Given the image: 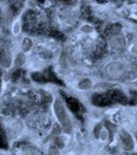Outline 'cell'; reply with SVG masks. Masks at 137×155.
<instances>
[{
	"instance_id": "obj_1",
	"label": "cell",
	"mask_w": 137,
	"mask_h": 155,
	"mask_svg": "<svg viewBox=\"0 0 137 155\" xmlns=\"http://www.w3.org/2000/svg\"><path fill=\"white\" fill-rule=\"evenodd\" d=\"M54 110H55V114H56L57 118H58L59 122L61 123L62 127H63V130L66 134H70L72 130V123L71 120L69 118L68 114L66 112V109L64 107L63 102L61 99H57L54 104Z\"/></svg>"
},
{
	"instance_id": "obj_2",
	"label": "cell",
	"mask_w": 137,
	"mask_h": 155,
	"mask_svg": "<svg viewBox=\"0 0 137 155\" xmlns=\"http://www.w3.org/2000/svg\"><path fill=\"white\" fill-rule=\"evenodd\" d=\"M106 71H107V74L111 79L116 80L121 79L125 74V67L119 61L110 62L107 65V67H106Z\"/></svg>"
},
{
	"instance_id": "obj_3",
	"label": "cell",
	"mask_w": 137,
	"mask_h": 155,
	"mask_svg": "<svg viewBox=\"0 0 137 155\" xmlns=\"http://www.w3.org/2000/svg\"><path fill=\"white\" fill-rule=\"evenodd\" d=\"M125 38L121 34H114L109 39V46L113 50H122L125 47Z\"/></svg>"
},
{
	"instance_id": "obj_4",
	"label": "cell",
	"mask_w": 137,
	"mask_h": 155,
	"mask_svg": "<svg viewBox=\"0 0 137 155\" xmlns=\"http://www.w3.org/2000/svg\"><path fill=\"white\" fill-rule=\"evenodd\" d=\"M119 137H121L122 145L124 146V148L127 150H132L134 148V141H133V139H132L131 134H129L128 131L122 130Z\"/></svg>"
},
{
	"instance_id": "obj_5",
	"label": "cell",
	"mask_w": 137,
	"mask_h": 155,
	"mask_svg": "<svg viewBox=\"0 0 137 155\" xmlns=\"http://www.w3.org/2000/svg\"><path fill=\"white\" fill-rule=\"evenodd\" d=\"M67 106H68L69 109L71 110L73 113L78 114L79 112V109H81V106H79V104L78 102V101L74 98H67Z\"/></svg>"
},
{
	"instance_id": "obj_6",
	"label": "cell",
	"mask_w": 137,
	"mask_h": 155,
	"mask_svg": "<svg viewBox=\"0 0 137 155\" xmlns=\"http://www.w3.org/2000/svg\"><path fill=\"white\" fill-rule=\"evenodd\" d=\"M92 87V81L90 79H83L78 83V88L81 90H88Z\"/></svg>"
},
{
	"instance_id": "obj_7",
	"label": "cell",
	"mask_w": 137,
	"mask_h": 155,
	"mask_svg": "<svg viewBox=\"0 0 137 155\" xmlns=\"http://www.w3.org/2000/svg\"><path fill=\"white\" fill-rule=\"evenodd\" d=\"M11 56L7 55V54L2 55L1 58H0V63H1V65L4 66V67H9V65H11Z\"/></svg>"
},
{
	"instance_id": "obj_8",
	"label": "cell",
	"mask_w": 137,
	"mask_h": 155,
	"mask_svg": "<svg viewBox=\"0 0 137 155\" xmlns=\"http://www.w3.org/2000/svg\"><path fill=\"white\" fill-rule=\"evenodd\" d=\"M11 132L14 134H19V132L22 130V123L20 121L14 122V123H12V125L11 126Z\"/></svg>"
},
{
	"instance_id": "obj_9",
	"label": "cell",
	"mask_w": 137,
	"mask_h": 155,
	"mask_svg": "<svg viewBox=\"0 0 137 155\" xmlns=\"http://www.w3.org/2000/svg\"><path fill=\"white\" fill-rule=\"evenodd\" d=\"M25 62V57L23 54H19L18 56H17L16 58V61H14V64H16L17 66H22L24 64Z\"/></svg>"
},
{
	"instance_id": "obj_10",
	"label": "cell",
	"mask_w": 137,
	"mask_h": 155,
	"mask_svg": "<svg viewBox=\"0 0 137 155\" xmlns=\"http://www.w3.org/2000/svg\"><path fill=\"white\" fill-rule=\"evenodd\" d=\"M55 145L57 146V148L59 149H63L64 146H65V143H64L63 139L60 137H57L56 139H55Z\"/></svg>"
},
{
	"instance_id": "obj_11",
	"label": "cell",
	"mask_w": 137,
	"mask_h": 155,
	"mask_svg": "<svg viewBox=\"0 0 137 155\" xmlns=\"http://www.w3.org/2000/svg\"><path fill=\"white\" fill-rule=\"evenodd\" d=\"M32 47V41L29 38H25L23 41V50L24 51H29Z\"/></svg>"
},
{
	"instance_id": "obj_12",
	"label": "cell",
	"mask_w": 137,
	"mask_h": 155,
	"mask_svg": "<svg viewBox=\"0 0 137 155\" xmlns=\"http://www.w3.org/2000/svg\"><path fill=\"white\" fill-rule=\"evenodd\" d=\"M99 137H100V140L101 141H103V142H105L106 140H107V137H108V132L106 129H101L100 132H99Z\"/></svg>"
},
{
	"instance_id": "obj_13",
	"label": "cell",
	"mask_w": 137,
	"mask_h": 155,
	"mask_svg": "<svg viewBox=\"0 0 137 155\" xmlns=\"http://www.w3.org/2000/svg\"><path fill=\"white\" fill-rule=\"evenodd\" d=\"M20 31H21V24H20L19 22H17V23L14 25V28H12V32H14V35H17V34L20 33Z\"/></svg>"
},
{
	"instance_id": "obj_14",
	"label": "cell",
	"mask_w": 137,
	"mask_h": 155,
	"mask_svg": "<svg viewBox=\"0 0 137 155\" xmlns=\"http://www.w3.org/2000/svg\"><path fill=\"white\" fill-rule=\"evenodd\" d=\"M60 132H61V128H60V126L58 125V124H55L54 127H53V130H52V134L56 136V134H60Z\"/></svg>"
},
{
	"instance_id": "obj_15",
	"label": "cell",
	"mask_w": 137,
	"mask_h": 155,
	"mask_svg": "<svg viewBox=\"0 0 137 155\" xmlns=\"http://www.w3.org/2000/svg\"><path fill=\"white\" fill-rule=\"evenodd\" d=\"M81 31L87 32V33H90V32L93 31V29H92V27L89 26V25H84V27H81Z\"/></svg>"
},
{
	"instance_id": "obj_16",
	"label": "cell",
	"mask_w": 137,
	"mask_h": 155,
	"mask_svg": "<svg viewBox=\"0 0 137 155\" xmlns=\"http://www.w3.org/2000/svg\"><path fill=\"white\" fill-rule=\"evenodd\" d=\"M101 130V125H96L95 129H94V134H95L96 137H98L99 136V132Z\"/></svg>"
},
{
	"instance_id": "obj_17",
	"label": "cell",
	"mask_w": 137,
	"mask_h": 155,
	"mask_svg": "<svg viewBox=\"0 0 137 155\" xmlns=\"http://www.w3.org/2000/svg\"><path fill=\"white\" fill-rule=\"evenodd\" d=\"M49 153L57 154V153H58V151H57V149H53V148H51V149H49Z\"/></svg>"
},
{
	"instance_id": "obj_18",
	"label": "cell",
	"mask_w": 137,
	"mask_h": 155,
	"mask_svg": "<svg viewBox=\"0 0 137 155\" xmlns=\"http://www.w3.org/2000/svg\"><path fill=\"white\" fill-rule=\"evenodd\" d=\"M135 137H136V140H137V134H135Z\"/></svg>"
}]
</instances>
